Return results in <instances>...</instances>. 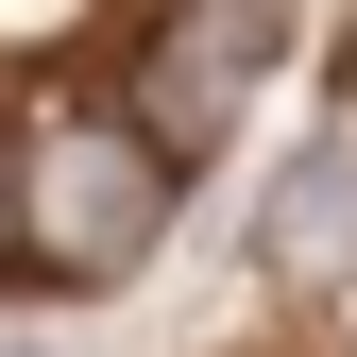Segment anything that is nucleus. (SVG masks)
Masks as SVG:
<instances>
[{
  "label": "nucleus",
  "instance_id": "1",
  "mask_svg": "<svg viewBox=\"0 0 357 357\" xmlns=\"http://www.w3.org/2000/svg\"><path fill=\"white\" fill-rule=\"evenodd\" d=\"M170 188H188V153L137 102H34L17 119V273H68V289L153 273L170 255Z\"/></svg>",
  "mask_w": 357,
  "mask_h": 357
},
{
  "label": "nucleus",
  "instance_id": "2",
  "mask_svg": "<svg viewBox=\"0 0 357 357\" xmlns=\"http://www.w3.org/2000/svg\"><path fill=\"white\" fill-rule=\"evenodd\" d=\"M273 34H289V0H188V17L153 34V68H137V119L170 153H221V119H238V85L273 68Z\"/></svg>",
  "mask_w": 357,
  "mask_h": 357
},
{
  "label": "nucleus",
  "instance_id": "3",
  "mask_svg": "<svg viewBox=\"0 0 357 357\" xmlns=\"http://www.w3.org/2000/svg\"><path fill=\"white\" fill-rule=\"evenodd\" d=\"M255 255H273V273H340V255H357V119H340V137H306V153L273 170Z\"/></svg>",
  "mask_w": 357,
  "mask_h": 357
},
{
  "label": "nucleus",
  "instance_id": "4",
  "mask_svg": "<svg viewBox=\"0 0 357 357\" xmlns=\"http://www.w3.org/2000/svg\"><path fill=\"white\" fill-rule=\"evenodd\" d=\"M0 273H17V137H0Z\"/></svg>",
  "mask_w": 357,
  "mask_h": 357
}]
</instances>
